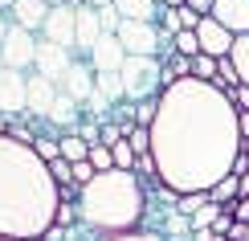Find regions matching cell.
I'll return each mask as SVG.
<instances>
[{"instance_id":"obj_32","label":"cell","mask_w":249,"mask_h":241,"mask_svg":"<svg viewBox=\"0 0 249 241\" xmlns=\"http://www.w3.org/2000/svg\"><path fill=\"white\" fill-rule=\"evenodd\" d=\"M160 29H163L168 37L180 33V8H160Z\"/></svg>"},{"instance_id":"obj_13","label":"cell","mask_w":249,"mask_h":241,"mask_svg":"<svg viewBox=\"0 0 249 241\" xmlns=\"http://www.w3.org/2000/svg\"><path fill=\"white\" fill-rule=\"evenodd\" d=\"M49 8H53V4H45V0H17V4L8 8V20L20 25V29H29V33H41Z\"/></svg>"},{"instance_id":"obj_17","label":"cell","mask_w":249,"mask_h":241,"mask_svg":"<svg viewBox=\"0 0 249 241\" xmlns=\"http://www.w3.org/2000/svg\"><path fill=\"white\" fill-rule=\"evenodd\" d=\"M119 17L123 20H151V25H160V0H115Z\"/></svg>"},{"instance_id":"obj_35","label":"cell","mask_w":249,"mask_h":241,"mask_svg":"<svg viewBox=\"0 0 249 241\" xmlns=\"http://www.w3.org/2000/svg\"><path fill=\"white\" fill-rule=\"evenodd\" d=\"M229 102L237 107V114H249V86H233L229 90Z\"/></svg>"},{"instance_id":"obj_25","label":"cell","mask_w":249,"mask_h":241,"mask_svg":"<svg viewBox=\"0 0 249 241\" xmlns=\"http://www.w3.org/2000/svg\"><path fill=\"white\" fill-rule=\"evenodd\" d=\"M172 45H176V54H184V57H196V54H200V41H196L192 29H180V33L172 37Z\"/></svg>"},{"instance_id":"obj_36","label":"cell","mask_w":249,"mask_h":241,"mask_svg":"<svg viewBox=\"0 0 249 241\" xmlns=\"http://www.w3.org/2000/svg\"><path fill=\"white\" fill-rule=\"evenodd\" d=\"M225 208L233 213V221H245V225H249V196H237V201L225 204Z\"/></svg>"},{"instance_id":"obj_28","label":"cell","mask_w":249,"mask_h":241,"mask_svg":"<svg viewBox=\"0 0 249 241\" xmlns=\"http://www.w3.org/2000/svg\"><path fill=\"white\" fill-rule=\"evenodd\" d=\"M90 164H94V172H110V167H115V151H110L107 143H94V148H90Z\"/></svg>"},{"instance_id":"obj_38","label":"cell","mask_w":249,"mask_h":241,"mask_svg":"<svg viewBox=\"0 0 249 241\" xmlns=\"http://www.w3.org/2000/svg\"><path fill=\"white\" fill-rule=\"evenodd\" d=\"M213 4L216 0H188V8H196L200 17H213Z\"/></svg>"},{"instance_id":"obj_9","label":"cell","mask_w":249,"mask_h":241,"mask_svg":"<svg viewBox=\"0 0 249 241\" xmlns=\"http://www.w3.org/2000/svg\"><path fill=\"white\" fill-rule=\"evenodd\" d=\"M196 41H200V54H209V57L221 61V57L233 54V41H237V37H233L216 17H200V25H196Z\"/></svg>"},{"instance_id":"obj_15","label":"cell","mask_w":249,"mask_h":241,"mask_svg":"<svg viewBox=\"0 0 249 241\" xmlns=\"http://www.w3.org/2000/svg\"><path fill=\"white\" fill-rule=\"evenodd\" d=\"M57 90L49 78H41V74H29V114H41L45 119L49 111H53V102H57Z\"/></svg>"},{"instance_id":"obj_4","label":"cell","mask_w":249,"mask_h":241,"mask_svg":"<svg viewBox=\"0 0 249 241\" xmlns=\"http://www.w3.org/2000/svg\"><path fill=\"white\" fill-rule=\"evenodd\" d=\"M123 78V94L127 102H147V98H160L163 90V61L160 57H127L119 70Z\"/></svg>"},{"instance_id":"obj_1","label":"cell","mask_w":249,"mask_h":241,"mask_svg":"<svg viewBox=\"0 0 249 241\" xmlns=\"http://www.w3.org/2000/svg\"><path fill=\"white\" fill-rule=\"evenodd\" d=\"M241 155V127L229 94L196 78H180L160 94L151 123V160L160 184L176 196L213 192Z\"/></svg>"},{"instance_id":"obj_44","label":"cell","mask_w":249,"mask_h":241,"mask_svg":"<svg viewBox=\"0 0 249 241\" xmlns=\"http://www.w3.org/2000/svg\"><path fill=\"white\" fill-rule=\"evenodd\" d=\"M0 135H8V119H4V114H0Z\"/></svg>"},{"instance_id":"obj_37","label":"cell","mask_w":249,"mask_h":241,"mask_svg":"<svg viewBox=\"0 0 249 241\" xmlns=\"http://www.w3.org/2000/svg\"><path fill=\"white\" fill-rule=\"evenodd\" d=\"M196 25H200V13L188 8V4H180V29H192V33H196Z\"/></svg>"},{"instance_id":"obj_34","label":"cell","mask_w":249,"mask_h":241,"mask_svg":"<svg viewBox=\"0 0 249 241\" xmlns=\"http://www.w3.org/2000/svg\"><path fill=\"white\" fill-rule=\"evenodd\" d=\"M49 176L57 180V188H61V184H74V172H70L66 160H53V164H49Z\"/></svg>"},{"instance_id":"obj_10","label":"cell","mask_w":249,"mask_h":241,"mask_svg":"<svg viewBox=\"0 0 249 241\" xmlns=\"http://www.w3.org/2000/svg\"><path fill=\"white\" fill-rule=\"evenodd\" d=\"M90 66H94V74H119L123 70V61H127V49L119 45V37L115 33H102V41L94 49H90Z\"/></svg>"},{"instance_id":"obj_19","label":"cell","mask_w":249,"mask_h":241,"mask_svg":"<svg viewBox=\"0 0 249 241\" xmlns=\"http://www.w3.org/2000/svg\"><path fill=\"white\" fill-rule=\"evenodd\" d=\"M94 90H98L107 102H115V107H119V102H127V94H123V78H119V74H98V78H94Z\"/></svg>"},{"instance_id":"obj_11","label":"cell","mask_w":249,"mask_h":241,"mask_svg":"<svg viewBox=\"0 0 249 241\" xmlns=\"http://www.w3.org/2000/svg\"><path fill=\"white\" fill-rule=\"evenodd\" d=\"M94 66H90L86 57H74V66H70V74L61 78V94H70L74 102H86L90 94H94Z\"/></svg>"},{"instance_id":"obj_6","label":"cell","mask_w":249,"mask_h":241,"mask_svg":"<svg viewBox=\"0 0 249 241\" xmlns=\"http://www.w3.org/2000/svg\"><path fill=\"white\" fill-rule=\"evenodd\" d=\"M0 114L8 123L29 114V74L20 70H0Z\"/></svg>"},{"instance_id":"obj_2","label":"cell","mask_w":249,"mask_h":241,"mask_svg":"<svg viewBox=\"0 0 249 241\" xmlns=\"http://www.w3.org/2000/svg\"><path fill=\"white\" fill-rule=\"evenodd\" d=\"M57 204L49 164L13 135H0V237H45L57 225Z\"/></svg>"},{"instance_id":"obj_22","label":"cell","mask_w":249,"mask_h":241,"mask_svg":"<svg viewBox=\"0 0 249 241\" xmlns=\"http://www.w3.org/2000/svg\"><path fill=\"white\" fill-rule=\"evenodd\" d=\"M229 57H233L237 74H241V86H249V33L233 41V54H229Z\"/></svg>"},{"instance_id":"obj_40","label":"cell","mask_w":249,"mask_h":241,"mask_svg":"<svg viewBox=\"0 0 249 241\" xmlns=\"http://www.w3.org/2000/svg\"><path fill=\"white\" fill-rule=\"evenodd\" d=\"M82 4H90V8H107V4H115V0H82Z\"/></svg>"},{"instance_id":"obj_26","label":"cell","mask_w":249,"mask_h":241,"mask_svg":"<svg viewBox=\"0 0 249 241\" xmlns=\"http://www.w3.org/2000/svg\"><path fill=\"white\" fill-rule=\"evenodd\" d=\"M98 241H168L160 229H131V233H110V237H98Z\"/></svg>"},{"instance_id":"obj_23","label":"cell","mask_w":249,"mask_h":241,"mask_svg":"<svg viewBox=\"0 0 249 241\" xmlns=\"http://www.w3.org/2000/svg\"><path fill=\"white\" fill-rule=\"evenodd\" d=\"M192 78H196V82H209V86H213V82H216V57L196 54V57H192Z\"/></svg>"},{"instance_id":"obj_12","label":"cell","mask_w":249,"mask_h":241,"mask_svg":"<svg viewBox=\"0 0 249 241\" xmlns=\"http://www.w3.org/2000/svg\"><path fill=\"white\" fill-rule=\"evenodd\" d=\"M213 17L221 20L233 37H245V33H249V0H216V4H213Z\"/></svg>"},{"instance_id":"obj_33","label":"cell","mask_w":249,"mask_h":241,"mask_svg":"<svg viewBox=\"0 0 249 241\" xmlns=\"http://www.w3.org/2000/svg\"><path fill=\"white\" fill-rule=\"evenodd\" d=\"M204 204H209V192H192V196H180V213H184V217L200 213Z\"/></svg>"},{"instance_id":"obj_42","label":"cell","mask_w":249,"mask_h":241,"mask_svg":"<svg viewBox=\"0 0 249 241\" xmlns=\"http://www.w3.org/2000/svg\"><path fill=\"white\" fill-rule=\"evenodd\" d=\"M241 196H249V172L241 176Z\"/></svg>"},{"instance_id":"obj_14","label":"cell","mask_w":249,"mask_h":241,"mask_svg":"<svg viewBox=\"0 0 249 241\" xmlns=\"http://www.w3.org/2000/svg\"><path fill=\"white\" fill-rule=\"evenodd\" d=\"M98 41H102V20H98V8L78 4V49H74V54L90 57V49H94Z\"/></svg>"},{"instance_id":"obj_39","label":"cell","mask_w":249,"mask_h":241,"mask_svg":"<svg viewBox=\"0 0 249 241\" xmlns=\"http://www.w3.org/2000/svg\"><path fill=\"white\" fill-rule=\"evenodd\" d=\"M8 29H13V20H8V13H0V41L8 37Z\"/></svg>"},{"instance_id":"obj_30","label":"cell","mask_w":249,"mask_h":241,"mask_svg":"<svg viewBox=\"0 0 249 241\" xmlns=\"http://www.w3.org/2000/svg\"><path fill=\"white\" fill-rule=\"evenodd\" d=\"M33 151H37V155H41L45 164L61 160V143H57V139H37V143H33Z\"/></svg>"},{"instance_id":"obj_7","label":"cell","mask_w":249,"mask_h":241,"mask_svg":"<svg viewBox=\"0 0 249 241\" xmlns=\"http://www.w3.org/2000/svg\"><path fill=\"white\" fill-rule=\"evenodd\" d=\"M41 37L61 45V49H78V8L66 4V0H57V4L49 8V17H45Z\"/></svg>"},{"instance_id":"obj_29","label":"cell","mask_w":249,"mask_h":241,"mask_svg":"<svg viewBox=\"0 0 249 241\" xmlns=\"http://www.w3.org/2000/svg\"><path fill=\"white\" fill-rule=\"evenodd\" d=\"M127 143L135 148V155H151V127H135L127 135Z\"/></svg>"},{"instance_id":"obj_21","label":"cell","mask_w":249,"mask_h":241,"mask_svg":"<svg viewBox=\"0 0 249 241\" xmlns=\"http://www.w3.org/2000/svg\"><path fill=\"white\" fill-rule=\"evenodd\" d=\"M216 90H225L229 94L233 86H241V74H237V66H233V57H221L216 61V82H213Z\"/></svg>"},{"instance_id":"obj_46","label":"cell","mask_w":249,"mask_h":241,"mask_svg":"<svg viewBox=\"0 0 249 241\" xmlns=\"http://www.w3.org/2000/svg\"><path fill=\"white\" fill-rule=\"evenodd\" d=\"M45 4H57V0H45Z\"/></svg>"},{"instance_id":"obj_16","label":"cell","mask_w":249,"mask_h":241,"mask_svg":"<svg viewBox=\"0 0 249 241\" xmlns=\"http://www.w3.org/2000/svg\"><path fill=\"white\" fill-rule=\"evenodd\" d=\"M53 127H66V135H74L78 131V119H82V102H74L70 94H61L57 90V102H53V111L45 114Z\"/></svg>"},{"instance_id":"obj_20","label":"cell","mask_w":249,"mask_h":241,"mask_svg":"<svg viewBox=\"0 0 249 241\" xmlns=\"http://www.w3.org/2000/svg\"><path fill=\"white\" fill-rule=\"evenodd\" d=\"M237 196H241V176H233V172H229V176H225V180L209 192V201H213V204H233Z\"/></svg>"},{"instance_id":"obj_24","label":"cell","mask_w":249,"mask_h":241,"mask_svg":"<svg viewBox=\"0 0 249 241\" xmlns=\"http://www.w3.org/2000/svg\"><path fill=\"white\" fill-rule=\"evenodd\" d=\"M221 213H225V204H213V201H209L200 213H192V217H188V221H192V233H196V229H213Z\"/></svg>"},{"instance_id":"obj_43","label":"cell","mask_w":249,"mask_h":241,"mask_svg":"<svg viewBox=\"0 0 249 241\" xmlns=\"http://www.w3.org/2000/svg\"><path fill=\"white\" fill-rule=\"evenodd\" d=\"M17 4V0H0V13H8V8H13Z\"/></svg>"},{"instance_id":"obj_3","label":"cell","mask_w":249,"mask_h":241,"mask_svg":"<svg viewBox=\"0 0 249 241\" xmlns=\"http://www.w3.org/2000/svg\"><path fill=\"white\" fill-rule=\"evenodd\" d=\"M143 217H147V188L135 172L110 167V172H98L90 184H82L78 192V225L98 237L143 229Z\"/></svg>"},{"instance_id":"obj_45","label":"cell","mask_w":249,"mask_h":241,"mask_svg":"<svg viewBox=\"0 0 249 241\" xmlns=\"http://www.w3.org/2000/svg\"><path fill=\"white\" fill-rule=\"evenodd\" d=\"M0 241H20V237H0Z\"/></svg>"},{"instance_id":"obj_41","label":"cell","mask_w":249,"mask_h":241,"mask_svg":"<svg viewBox=\"0 0 249 241\" xmlns=\"http://www.w3.org/2000/svg\"><path fill=\"white\" fill-rule=\"evenodd\" d=\"M163 8H180V4H188V0H160Z\"/></svg>"},{"instance_id":"obj_18","label":"cell","mask_w":249,"mask_h":241,"mask_svg":"<svg viewBox=\"0 0 249 241\" xmlns=\"http://www.w3.org/2000/svg\"><path fill=\"white\" fill-rule=\"evenodd\" d=\"M61 160L66 164H82V160H90V148H94V143H86L82 139V135H61Z\"/></svg>"},{"instance_id":"obj_31","label":"cell","mask_w":249,"mask_h":241,"mask_svg":"<svg viewBox=\"0 0 249 241\" xmlns=\"http://www.w3.org/2000/svg\"><path fill=\"white\" fill-rule=\"evenodd\" d=\"M98 20H102V33H119V25H123V17H119V8H115V4L98 8Z\"/></svg>"},{"instance_id":"obj_5","label":"cell","mask_w":249,"mask_h":241,"mask_svg":"<svg viewBox=\"0 0 249 241\" xmlns=\"http://www.w3.org/2000/svg\"><path fill=\"white\" fill-rule=\"evenodd\" d=\"M37 41H41L37 33H29V29L13 25V29H8V37L0 41V66L29 74V70H33V61H37Z\"/></svg>"},{"instance_id":"obj_27","label":"cell","mask_w":249,"mask_h":241,"mask_svg":"<svg viewBox=\"0 0 249 241\" xmlns=\"http://www.w3.org/2000/svg\"><path fill=\"white\" fill-rule=\"evenodd\" d=\"M155 114H160V98H147V102H135V127H151Z\"/></svg>"},{"instance_id":"obj_8","label":"cell","mask_w":249,"mask_h":241,"mask_svg":"<svg viewBox=\"0 0 249 241\" xmlns=\"http://www.w3.org/2000/svg\"><path fill=\"white\" fill-rule=\"evenodd\" d=\"M70 66H74V49H61V45H53V41H45V37L37 41L33 74H41V78L53 82V86H61V78L70 74Z\"/></svg>"}]
</instances>
